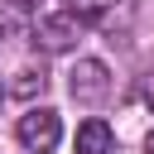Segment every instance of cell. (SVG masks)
I'll list each match as a JSON object with an SVG mask.
<instances>
[{
	"label": "cell",
	"mask_w": 154,
	"mask_h": 154,
	"mask_svg": "<svg viewBox=\"0 0 154 154\" xmlns=\"http://www.w3.org/2000/svg\"><path fill=\"white\" fill-rule=\"evenodd\" d=\"M14 135H19V144H24V149H34V154H48V149L63 140V120H58V111H48V106H34V111H24V116H19Z\"/></svg>",
	"instance_id": "1"
},
{
	"label": "cell",
	"mask_w": 154,
	"mask_h": 154,
	"mask_svg": "<svg viewBox=\"0 0 154 154\" xmlns=\"http://www.w3.org/2000/svg\"><path fill=\"white\" fill-rule=\"evenodd\" d=\"M67 91H72V101H82V106L106 101V91H111V67H106L101 58H82V63L67 72Z\"/></svg>",
	"instance_id": "2"
},
{
	"label": "cell",
	"mask_w": 154,
	"mask_h": 154,
	"mask_svg": "<svg viewBox=\"0 0 154 154\" xmlns=\"http://www.w3.org/2000/svg\"><path fill=\"white\" fill-rule=\"evenodd\" d=\"M82 38V19L67 10V14H48V19H38V29H34V43L43 48V53H67L72 43Z\"/></svg>",
	"instance_id": "3"
},
{
	"label": "cell",
	"mask_w": 154,
	"mask_h": 154,
	"mask_svg": "<svg viewBox=\"0 0 154 154\" xmlns=\"http://www.w3.org/2000/svg\"><path fill=\"white\" fill-rule=\"evenodd\" d=\"M77 154H116V135L106 120H82L77 125Z\"/></svg>",
	"instance_id": "4"
},
{
	"label": "cell",
	"mask_w": 154,
	"mask_h": 154,
	"mask_svg": "<svg viewBox=\"0 0 154 154\" xmlns=\"http://www.w3.org/2000/svg\"><path fill=\"white\" fill-rule=\"evenodd\" d=\"M43 82H48V77H43L38 67H19V72H14V87H10V91H14V96H34V91H43Z\"/></svg>",
	"instance_id": "5"
},
{
	"label": "cell",
	"mask_w": 154,
	"mask_h": 154,
	"mask_svg": "<svg viewBox=\"0 0 154 154\" xmlns=\"http://www.w3.org/2000/svg\"><path fill=\"white\" fill-rule=\"evenodd\" d=\"M111 5H116V0H67V10H72V14H77L82 24H87V19H101V14L111 10Z\"/></svg>",
	"instance_id": "6"
},
{
	"label": "cell",
	"mask_w": 154,
	"mask_h": 154,
	"mask_svg": "<svg viewBox=\"0 0 154 154\" xmlns=\"http://www.w3.org/2000/svg\"><path fill=\"white\" fill-rule=\"evenodd\" d=\"M14 10H38V0H10Z\"/></svg>",
	"instance_id": "7"
},
{
	"label": "cell",
	"mask_w": 154,
	"mask_h": 154,
	"mask_svg": "<svg viewBox=\"0 0 154 154\" xmlns=\"http://www.w3.org/2000/svg\"><path fill=\"white\" fill-rule=\"evenodd\" d=\"M144 149H149V154H154V130H149V140H144Z\"/></svg>",
	"instance_id": "8"
},
{
	"label": "cell",
	"mask_w": 154,
	"mask_h": 154,
	"mask_svg": "<svg viewBox=\"0 0 154 154\" xmlns=\"http://www.w3.org/2000/svg\"><path fill=\"white\" fill-rule=\"evenodd\" d=\"M0 43H5V29H0Z\"/></svg>",
	"instance_id": "9"
},
{
	"label": "cell",
	"mask_w": 154,
	"mask_h": 154,
	"mask_svg": "<svg viewBox=\"0 0 154 154\" xmlns=\"http://www.w3.org/2000/svg\"><path fill=\"white\" fill-rule=\"evenodd\" d=\"M0 96H5V87H0Z\"/></svg>",
	"instance_id": "10"
}]
</instances>
